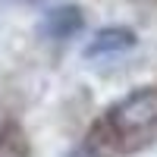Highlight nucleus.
<instances>
[{
    "label": "nucleus",
    "mask_w": 157,
    "mask_h": 157,
    "mask_svg": "<svg viewBox=\"0 0 157 157\" xmlns=\"http://www.w3.org/2000/svg\"><path fill=\"white\" fill-rule=\"evenodd\" d=\"M6 129H10V113L0 107V141H3V135H6Z\"/></svg>",
    "instance_id": "5"
},
{
    "label": "nucleus",
    "mask_w": 157,
    "mask_h": 157,
    "mask_svg": "<svg viewBox=\"0 0 157 157\" xmlns=\"http://www.w3.org/2000/svg\"><path fill=\"white\" fill-rule=\"evenodd\" d=\"M69 157H104L101 151H98V145H94V141H88V145H82V148H75Z\"/></svg>",
    "instance_id": "4"
},
{
    "label": "nucleus",
    "mask_w": 157,
    "mask_h": 157,
    "mask_svg": "<svg viewBox=\"0 0 157 157\" xmlns=\"http://www.w3.org/2000/svg\"><path fill=\"white\" fill-rule=\"evenodd\" d=\"M110 129L116 135H135L157 123V88H138L110 110Z\"/></svg>",
    "instance_id": "1"
},
{
    "label": "nucleus",
    "mask_w": 157,
    "mask_h": 157,
    "mask_svg": "<svg viewBox=\"0 0 157 157\" xmlns=\"http://www.w3.org/2000/svg\"><path fill=\"white\" fill-rule=\"evenodd\" d=\"M3 157H16V154H3Z\"/></svg>",
    "instance_id": "6"
},
{
    "label": "nucleus",
    "mask_w": 157,
    "mask_h": 157,
    "mask_svg": "<svg viewBox=\"0 0 157 157\" xmlns=\"http://www.w3.org/2000/svg\"><path fill=\"white\" fill-rule=\"evenodd\" d=\"M132 44H135V38H132L129 29H101V32L88 41L85 57H91V60L110 57V54H120V50H129Z\"/></svg>",
    "instance_id": "3"
},
{
    "label": "nucleus",
    "mask_w": 157,
    "mask_h": 157,
    "mask_svg": "<svg viewBox=\"0 0 157 157\" xmlns=\"http://www.w3.org/2000/svg\"><path fill=\"white\" fill-rule=\"evenodd\" d=\"M78 29H82V13H78V6H57V10H50L41 19V35L50 38V41L72 38Z\"/></svg>",
    "instance_id": "2"
}]
</instances>
